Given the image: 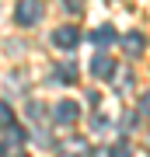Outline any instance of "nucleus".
Segmentation results:
<instances>
[{
  "instance_id": "423d86ee",
  "label": "nucleus",
  "mask_w": 150,
  "mask_h": 157,
  "mask_svg": "<svg viewBox=\"0 0 150 157\" xmlns=\"http://www.w3.org/2000/svg\"><path fill=\"white\" fill-rule=\"evenodd\" d=\"M91 42H94L98 49H108L112 42H119V35H115V28H112V25H98V28L91 32Z\"/></svg>"
},
{
  "instance_id": "0eeeda50",
  "label": "nucleus",
  "mask_w": 150,
  "mask_h": 157,
  "mask_svg": "<svg viewBox=\"0 0 150 157\" xmlns=\"http://www.w3.org/2000/svg\"><path fill=\"white\" fill-rule=\"evenodd\" d=\"M119 42H122V49L129 52V56H140V52L147 49V39H143L140 32H126V35H122Z\"/></svg>"
},
{
  "instance_id": "9b49d317",
  "label": "nucleus",
  "mask_w": 150,
  "mask_h": 157,
  "mask_svg": "<svg viewBox=\"0 0 150 157\" xmlns=\"http://www.w3.org/2000/svg\"><path fill=\"white\" fill-rule=\"evenodd\" d=\"M108 157H133V150H129V143L122 140V143H115V147H112V154Z\"/></svg>"
},
{
  "instance_id": "9d476101",
  "label": "nucleus",
  "mask_w": 150,
  "mask_h": 157,
  "mask_svg": "<svg viewBox=\"0 0 150 157\" xmlns=\"http://www.w3.org/2000/svg\"><path fill=\"white\" fill-rule=\"evenodd\" d=\"M52 77H56V80H63V84H73V67H56Z\"/></svg>"
},
{
  "instance_id": "f8f14e48",
  "label": "nucleus",
  "mask_w": 150,
  "mask_h": 157,
  "mask_svg": "<svg viewBox=\"0 0 150 157\" xmlns=\"http://www.w3.org/2000/svg\"><path fill=\"white\" fill-rule=\"evenodd\" d=\"M140 115H150V91H143V98H140Z\"/></svg>"
},
{
  "instance_id": "6e6552de",
  "label": "nucleus",
  "mask_w": 150,
  "mask_h": 157,
  "mask_svg": "<svg viewBox=\"0 0 150 157\" xmlns=\"http://www.w3.org/2000/svg\"><path fill=\"white\" fill-rule=\"evenodd\" d=\"M11 122H14V108L7 105V101H0V129H7Z\"/></svg>"
},
{
  "instance_id": "f03ea898",
  "label": "nucleus",
  "mask_w": 150,
  "mask_h": 157,
  "mask_svg": "<svg viewBox=\"0 0 150 157\" xmlns=\"http://www.w3.org/2000/svg\"><path fill=\"white\" fill-rule=\"evenodd\" d=\"M80 119V105L77 101H60V105L52 108V122L56 126H73Z\"/></svg>"
},
{
  "instance_id": "20e7f679",
  "label": "nucleus",
  "mask_w": 150,
  "mask_h": 157,
  "mask_svg": "<svg viewBox=\"0 0 150 157\" xmlns=\"http://www.w3.org/2000/svg\"><path fill=\"white\" fill-rule=\"evenodd\" d=\"M60 154H63V157H87V154H91V143L84 140V136H67L63 147H60Z\"/></svg>"
},
{
  "instance_id": "ddd939ff",
  "label": "nucleus",
  "mask_w": 150,
  "mask_h": 157,
  "mask_svg": "<svg viewBox=\"0 0 150 157\" xmlns=\"http://www.w3.org/2000/svg\"><path fill=\"white\" fill-rule=\"evenodd\" d=\"M67 7L70 11H80V0H67Z\"/></svg>"
},
{
  "instance_id": "2eb2a0df",
  "label": "nucleus",
  "mask_w": 150,
  "mask_h": 157,
  "mask_svg": "<svg viewBox=\"0 0 150 157\" xmlns=\"http://www.w3.org/2000/svg\"><path fill=\"white\" fill-rule=\"evenodd\" d=\"M21 157H25V154H21Z\"/></svg>"
},
{
  "instance_id": "1a4fd4ad",
  "label": "nucleus",
  "mask_w": 150,
  "mask_h": 157,
  "mask_svg": "<svg viewBox=\"0 0 150 157\" xmlns=\"http://www.w3.org/2000/svg\"><path fill=\"white\" fill-rule=\"evenodd\" d=\"M28 119H32V122H42V119H45V108L39 105V101H32V105H28Z\"/></svg>"
},
{
  "instance_id": "39448f33",
  "label": "nucleus",
  "mask_w": 150,
  "mask_h": 157,
  "mask_svg": "<svg viewBox=\"0 0 150 157\" xmlns=\"http://www.w3.org/2000/svg\"><path fill=\"white\" fill-rule=\"evenodd\" d=\"M115 73V63H112L108 52H98V56H91V77H98V80H105Z\"/></svg>"
},
{
  "instance_id": "4468645a",
  "label": "nucleus",
  "mask_w": 150,
  "mask_h": 157,
  "mask_svg": "<svg viewBox=\"0 0 150 157\" xmlns=\"http://www.w3.org/2000/svg\"><path fill=\"white\" fill-rule=\"evenodd\" d=\"M147 150H150V136H147Z\"/></svg>"
},
{
  "instance_id": "f257e3e1",
  "label": "nucleus",
  "mask_w": 150,
  "mask_h": 157,
  "mask_svg": "<svg viewBox=\"0 0 150 157\" xmlns=\"http://www.w3.org/2000/svg\"><path fill=\"white\" fill-rule=\"evenodd\" d=\"M42 0H21V4H17V11H14V17H17V25H25V28H32L35 21H39L42 17Z\"/></svg>"
},
{
  "instance_id": "7ed1b4c3",
  "label": "nucleus",
  "mask_w": 150,
  "mask_h": 157,
  "mask_svg": "<svg viewBox=\"0 0 150 157\" xmlns=\"http://www.w3.org/2000/svg\"><path fill=\"white\" fill-rule=\"evenodd\" d=\"M52 42H56V49H73V45H77L80 42V32L77 28H73V25H63V28H56L52 32Z\"/></svg>"
}]
</instances>
